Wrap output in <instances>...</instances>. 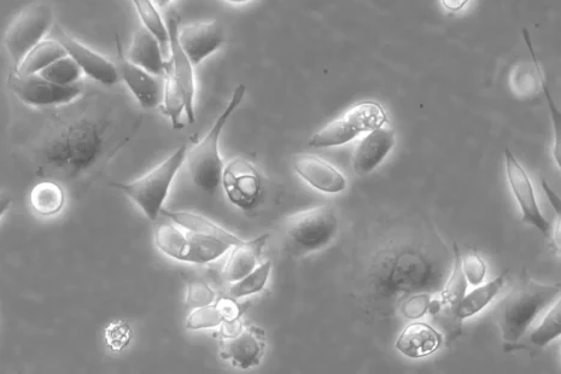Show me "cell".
<instances>
[{"label":"cell","mask_w":561,"mask_h":374,"mask_svg":"<svg viewBox=\"0 0 561 374\" xmlns=\"http://www.w3.org/2000/svg\"><path fill=\"white\" fill-rule=\"evenodd\" d=\"M110 151L108 126L89 115L61 121L37 150L38 175L52 180H75L90 173Z\"/></svg>","instance_id":"1"},{"label":"cell","mask_w":561,"mask_h":374,"mask_svg":"<svg viewBox=\"0 0 561 374\" xmlns=\"http://www.w3.org/2000/svg\"><path fill=\"white\" fill-rule=\"evenodd\" d=\"M169 52L171 57L167 61L165 77V90H163L162 113L172 122L174 130L185 127L183 118L187 124L196 122L195 96L196 80L195 67L184 54L179 44L178 33L180 19L177 14L168 17Z\"/></svg>","instance_id":"2"},{"label":"cell","mask_w":561,"mask_h":374,"mask_svg":"<svg viewBox=\"0 0 561 374\" xmlns=\"http://www.w3.org/2000/svg\"><path fill=\"white\" fill-rule=\"evenodd\" d=\"M560 298V285H548L525 279L502 301L499 325L502 338L517 343L527 335L531 325Z\"/></svg>","instance_id":"3"},{"label":"cell","mask_w":561,"mask_h":374,"mask_svg":"<svg viewBox=\"0 0 561 374\" xmlns=\"http://www.w3.org/2000/svg\"><path fill=\"white\" fill-rule=\"evenodd\" d=\"M231 232L212 235L203 231L181 229L173 224L161 225L155 232V245L169 259L187 264L206 265L224 256L235 245L243 243Z\"/></svg>","instance_id":"4"},{"label":"cell","mask_w":561,"mask_h":374,"mask_svg":"<svg viewBox=\"0 0 561 374\" xmlns=\"http://www.w3.org/2000/svg\"><path fill=\"white\" fill-rule=\"evenodd\" d=\"M245 93H247L245 85L237 86L229 104L226 105L218 120L210 128L207 136L194 148L186 151L185 161L192 181L201 190L208 192L209 195H214L218 191L221 184L222 169L225 166L219 150L221 133L224 131L231 116L235 114L239 105L242 104Z\"/></svg>","instance_id":"5"},{"label":"cell","mask_w":561,"mask_h":374,"mask_svg":"<svg viewBox=\"0 0 561 374\" xmlns=\"http://www.w3.org/2000/svg\"><path fill=\"white\" fill-rule=\"evenodd\" d=\"M187 146L181 145L174 154L155 167L153 171L131 183H111L114 189L130 198L151 221L159 218L169 189L186 159Z\"/></svg>","instance_id":"6"},{"label":"cell","mask_w":561,"mask_h":374,"mask_svg":"<svg viewBox=\"0 0 561 374\" xmlns=\"http://www.w3.org/2000/svg\"><path fill=\"white\" fill-rule=\"evenodd\" d=\"M285 239L292 253L308 255L335 241L340 220L331 207L320 206L292 215L285 224Z\"/></svg>","instance_id":"7"},{"label":"cell","mask_w":561,"mask_h":374,"mask_svg":"<svg viewBox=\"0 0 561 374\" xmlns=\"http://www.w3.org/2000/svg\"><path fill=\"white\" fill-rule=\"evenodd\" d=\"M387 113L378 103L362 102L348 109L341 118L333 120L314 134L309 146L317 149L333 148L352 142L387 124Z\"/></svg>","instance_id":"8"},{"label":"cell","mask_w":561,"mask_h":374,"mask_svg":"<svg viewBox=\"0 0 561 374\" xmlns=\"http://www.w3.org/2000/svg\"><path fill=\"white\" fill-rule=\"evenodd\" d=\"M54 23V11L50 5L40 3L29 5L11 23L5 35V49L15 69L20 66L29 51L50 32Z\"/></svg>","instance_id":"9"},{"label":"cell","mask_w":561,"mask_h":374,"mask_svg":"<svg viewBox=\"0 0 561 374\" xmlns=\"http://www.w3.org/2000/svg\"><path fill=\"white\" fill-rule=\"evenodd\" d=\"M8 86L21 102L35 108L61 107L83 95V85H58L45 79L40 74L9 75Z\"/></svg>","instance_id":"10"},{"label":"cell","mask_w":561,"mask_h":374,"mask_svg":"<svg viewBox=\"0 0 561 374\" xmlns=\"http://www.w3.org/2000/svg\"><path fill=\"white\" fill-rule=\"evenodd\" d=\"M220 185L225 191L227 200L239 209H253L260 200L261 175L253 163L243 157H237L224 166Z\"/></svg>","instance_id":"11"},{"label":"cell","mask_w":561,"mask_h":374,"mask_svg":"<svg viewBox=\"0 0 561 374\" xmlns=\"http://www.w3.org/2000/svg\"><path fill=\"white\" fill-rule=\"evenodd\" d=\"M267 347L266 332L262 327L248 325L236 332L225 333L220 340L221 359L233 367L248 370L264 359Z\"/></svg>","instance_id":"12"},{"label":"cell","mask_w":561,"mask_h":374,"mask_svg":"<svg viewBox=\"0 0 561 374\" xmlns=\"http://www.w3.org/2000/svg\"><path fill=\"white\" fill-rule=\"evenodd\" d=\"M505 163L508 184L522 212L524 224L534 226L545 237H552V226L541 212L533 183L510 149L505 151Z\"/></svg>","instance_id":"13"},{"label":"cell","mask_w":561,"mask_h":374,"mask_svg":"<svg viewBox=\"0 0 561 374\" xmlns=\"http://www.w3.org/2000/svg\"><path fill=\"white\" fill-rule=\"evenodd\" d=\"M178 40L192 66L196 67L224 45V26L218 20L190 23L179 28Z\"/></svg>","instance_id":"14"},{"label":"cell","mask_w":561,"mask_h":374,"mask_svg":"<svg viewBox=\"0 0 561 374\" xmlns=\"http://www.w3.org/2000/svg\"><path fill=\"white\" fill-rule=\"evenodd\" d=\"M67 51V55L72 57L83 73L92 80L104 86H113L120 81L118 67L114 62L108 60L97 51L92 50L89 46L78 42L68 34L56 28V37Z\"/></svg>","instance_id":"15"},{"label":"cell","mask_w":561,"mask_h":374,"mask_svg":"<svg viewBox=\"0 0 561 374\" xmlns=\"http://www.w3.org/2000/svg\"><path fill=\"white\" fill-rule=\"evenodd\" d=\"M118 46L119 58L116 67H118L120 79L124 81L128 90L137 99L140 107L146 110L161 107L165 80L136 66L122 55L119 42Z\"/></svg>","instance_id":"16"},{"label":"cell","mask_w":561,"mask_h":374,"mask_svg":"<svg viewBox=\"0 0 561 374\" xmlns=\"http://www.w3.org/2000/svg\"><path fill=\"white\" fill-rule=\"evenodd\" d=\"M292 167H294L298 177L305 180L315 190L324 192V194H341L347 189L346 177L331 163L320 159L318 156L295 155L292 159Z\"/></svg>","instance_id":"17"},{"label":"cell","mask_w":561,"mask_h":374,"mask_svg":"<svg viewBox=\"0 0 561 374\" xmlns=\"http://www.w3.org/2000/svg\"><path fill=\"white\" fill-rule=\"evenodd\" d=\"M395 132L390 127L382 126L368 132L361 140L353 157L354 172L361 177L370 174L387 159L395 145Z\"/></svg>","instance_id":"18"},{"label":"cell","mask_w":561,"mask_h":374,"mask_svg":"<svg viewBox=\"0 0 561 374\" xmlns=\"http://www.w3.org/2000/svg\"><path fill=\"white\" fill-rule=\"evenodd\" d=\"M128 60L143 68L146 72L165 77L167 70V60L163 56V50L154 34H151L145 27H140L133 35Z\"/></svg>","instance_id":"19"},{"label":"cell","mask_w":561,"mask_h":374,"mask_svg":"<svg viewBox=\"0 0 561 374\" xmlns=\"http://www.w3.org/2000/svg\"><path fill=\"white\" fill-rule=\"evenodd\" d=\"M442 336L434 327L424 323L408 325L396 342V349L409 359H422L437 352Z\"/></svg>","instance_id":"20"},{"label":"cell","mask_w":561,"mask_h":374,"mask_svg":"<svg viewBox=\"0 0 561 374\" xmlns=\"http://www.w3.org/2000/svg\"><path fill=\"white\" fill-rule=\"evenodd\" d=\"M270 238L271 236L266 233L253 241H244L232 247L224 268L225 278L231 283H236L253 272Z\"/></svg>","instance_id":"21"},{"label":"cell","mask_w":561,"mask_h":374,"mask_svg":"<svg viewBox=\"0 0 561 374\" xmlns=\"http://www.w3.org/2000/svg\"><path fill=\"white\" fill-rule=\"evenodd\" d=\"M29 202L35 213L44 218H51L62 212L66 204V194L57 181L44 180L34 185L29 195Z\"/></svg>","instance_id":"22"},{"label":"cell","mask_w":561,"mask_h":374,"mask_svg":"<svg viewBox=\"0 0 561 374\" xmlns=\"http://www.w3.org/2000/svg\"><path fill=\"white\" fill-rule=\"evenodd\" d=\"M506 282V274L492 280L485 285L478 286L476 290L470 292L469 295L461 298L457 307L454 308L455 317L460 320L473 317V315L482 312L496 296L500 294Z\"/></svg>","instance_id":"23"},{"label":"cell","mask_w":561,"mask_h":374,"mask_svg":"<svg viewBox=\"0 0 561 374\" xmlns=\"http://www.w3.org/2000/svg\"><path fill=\"white\" fill-rule=\"evenodd\" d=\"M67 56L66 49L56 39H46L28 52L14 72L20 75H34L42 72L60 58Z\"/></svg>","instance_id":"24"},{"label":"cell","mask_w":561,"mask_h":374,"mask_svg":"<svg viewBox=\"0 0 561 374\" xmlns=\"http://www.w3.org/2000/svg\"><path fill=\"white\" fill-rule=\"evenodd\" d=\"M132 3L137 9L143 27L155 35L163 51L169 49L168 27L153 0H132Z\"/></svg>","instance_id":"25"},{"label":"cell","mask_w":561,"mask_h":374,"mask_svg":"<svg viewBox=\"0 0 561 374\" xmlns=\"http://www.w3.org/2000/svg\"><path fill=\"white\" fill-rule=\"evenodd\" d=\"M561 335V306L560 298L549 309L541 324L530 333V342L537 348H545L547 344L557 340Z\"/></svg>","instance_id":"26"},{"label":"cell","mask_w":561,"mask_h":374,"mask_svg":"<svg viewBox=\"0 0 561 374\" xmlns=\"http://www.w3.org/2000/svg\"><path fill=\"white\" fill-rule=\"evenodd\" d=\"M272 262L266 261L264 264L257 266L255 270L245 276L238 282L233 283L230 289L232 298H244L251 295L259 294L265 289L268 278L271 276Z\"/></svg>","instance_id":"27"},{"label":"cell","mask_w":561,"mask_h":374,"mask_svg":"<svg viewBox=\"0 0 561 374\" xmlns=\"http://www.w3.org/2000/svg\"><path fill=\"white\" fill-rule=\"evenodd\" d=\"M39 74L43 78L52 81V83L66 86L79 83L81 75L84 73L77 62L67 55L51 63L49 67L43 69Z\"/></svg>","instance_id":"28"},{"label":"cell","mask_w":561,"mask_h":374,"mask_svg":"<svg viewBox=\"0 0 561 374\" xmlns=\"http://www.w3.org/2000/svg\"><path fill=\"white\" fill-rule=\"evenodd\" d=\"M461 257L458 245H454V268L451 278H449L446 288L442 292V306L446 305L451 308L457 307L461 298L465 296L467 289V280L461 266Z\"/></svg>","instance_id":"29"},{"label":"cell","mask_w":561,"mask_h":374,"mask_svg":"<svg viewBox=\"0 0 561 374\" xmlns=\"http://www.w3.org/2000/svg\"><path fill=\"white\" fill-rule=\"evenodd\" d=\"M226 324L224 314H222L218 303L213 302L212 305L194 308L186 319L187 330H210L216 329Z\"/></svg>","instance_id":"30"},{"label":"cell","mask_w":561,"mask_h":374,"mask_svg":"<svg viewBox=\"0 0 561 374\" xmlns=\"http://www.w3.org/2000/svg\"><path fill=\"white\" fill-rule=\"evenodd\" d=\"M186 302L192 308L212 305L215 302V294L206 283L194 280L187 285Z\"/></svg>","instance_id":"31"},{"label":"cell","mask_w":561,"mask_h":374,"mask_svg":"<svg viewBox=\"0 0 561 374\" xmlns=\"http://www.w3.org/2000/svg\"><path fill=\"white\" fill-rule=\"evenodd\" d=\"M461 266H463L467 283L473 286L483 283L485 274H487V265L481 256L475 253L466 255L464 259H461Z\"/></svg>","instance_id":"32"},{"label":"cell","mask_w":561,"mask_h":374,"mask_svg":"<svg viewBox=\"0 0 561 374\" xmlns=\"http://www.w3.org/2000/svg\"><path fill=\"white\" fill-rule=\"evenodd\" d=\"M131 330L127 324L119 323L111 324L108 327L107 338L108 344L113 349H122L127 346L128 342L131 340Z\"/></svg>","instance_id":"33"},{"label":"cell","mask_w":561,"mask_h":374,"mask_svg":"<svg viewBox=\"0 0 561 374\" xmlns=\"http://www.w3.org/2000/svg\"><path fill=\"white\" fill-rule=\"evenodd\" d=\"M430 297L428 295H418L409 300L403 305V314L408 319H419L428 312Z\"/></svg>","instance_id":"34"},{"label":"cell","mask_w":561,"mask_h":374,"mask_svg":"<svg viewBox=\"0 0 561 374\" xmlns=\"http://www.w3.org/2000/svg\"><path fill=\"white\" fill-rule=\"evenodd\" d=\"M546 91L547 99L549 102V107L552 109L553 121H554V128H555V143H554V160L557 163V166L560 168V115L558 110L555 109L551 96H549L547 87H543Z\"/></svg>","instance_id":"35"},{"label":"cell","mask_w":561,"mask_h":374,"mask_svg":"<svg viewBox=\"0 0 561 374\" xmlns=\"http://www.w3.org/2000/svg\"><path fill=\"white\" fill-rule=\"evenodd\" d=\"M543 190H545L546 195L548 197V201L551 202L555 213H557L558 218H560L561 213V203L560 198L555 192L553 191L552 187H549L545 180L542 181Z\"/></svg>","instance_id":"36"},{"label":"cell","mask_w":561,"mask_h":374,"mask_svg":"<svg viewBox=\"0 0 561 374\" xmlns=\"http://www.w3.org/2000/svg\"><path fill=\"white\" fill-rule=\"evenodd\" d=\"M440 2L444 9L452 11V13H458L469 4L470 0H440Z\"/></svg>","instance_id":"37"},{"label":"cell","mask_w":561,"mask_h":374,"mask_svg":"<svg viewBox=\"0 0 561 374\" xmlns=\"http://www.w3.org/2000/svg\"><path fill=\"white\" fill-rule=\"evenodd\" d=\"M11 202H13V198L7 192H0V219L8 212Z\"/></svg>","instance_id":"38"},{"label":"cell","mask_w":561,"mask_h":374,"mask_svg":"<svg viewBox=\"0 0 561 374\" xmlns=\"http://www.w3.org/2000/svg\"><path fill=\"white\" fill-rule=\"evenodd\" d=\"M442 309V302L441 301H431L429 303V307H428V311L431 314H437L438 312H440Z\"/></svg>","instance_id":"39"},{"label":"cell","mask_w":561,"mask_h":374,"mask_svg":"<svg viewBox=\"0 0 561 374\" xmlns=\"http://www.w3.org/2000/svg\"><path fill=\"white\" fill-rule=\"evenodd\" d=\"M157 8H166L168 4H171L173 0H153Z\"/></svg>","instance_id":"40"},{"label":"cell","mask_w":561,"mask_h":374,"mask_svg":"<svg viewBox=\"0 0 561 374\" xmlns=\"http://www.w3.org/2000/svg\"><path fill=\"white\" fill-rule=\"evenodd\" d=\"M225 2L231 4H244V3H248L249 0H225Z\"/></svg>","instance_id":"41"}]
</instances>
